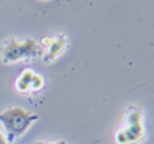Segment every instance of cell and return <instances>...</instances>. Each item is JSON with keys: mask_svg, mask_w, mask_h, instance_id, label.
Wrapping results in <instances>:
<instances>
[{"mask_svg": "<svg viewBox=\"0 0 154 144\" xmlns=\"http://www.w3.org/2000/svg\"><path fill=\"white\" fill-rule=\"evenodd\" d=\"M45 81H43V77H42L41 75H34L32 83H30V89L32 91H39V89H42V87H43Z\"/></svg>", "mask_w": 154, "mask_h": 144, "instance_id": "obj_6", "label": "cell"}, {"mask_svg": "<svg viewBox=\"0 0 154 144\" xmlns=\"http://www.w3.org/2000/svg\"><path fill=\"white\" fill-rule=\"evenodd\" d=\"M41 46L34 40H11L3 49L2 59L4 63H14V62L22 59H29V58L37 56Z\"/></svg>", "mask_w": 154, "mask_h": 144, "instance_id": "obj_3", "label": "cell"}, {"mask_svg": "<svg viewBox=\"0 0 154 144\" xmlns=\"http://www.w3.org/2000/svg\"><path fill=\"white\" fill-rule=\"evenodd\" d=\"M34 75H35V72H34L33 69H29V68L24 69L16 80L17 91L21 92V93H25V92L30 91V83H32Z\"/></svg>", "mask_w": 154, "mask_h": 144, "instance_id": "obj_5", "label": "cell"}, {"mask_svg": "<svg viewBox=\"0 0 154 144\" xmlns=\"http://www.w3.org/2000/svg\"><path fill=\"white\" fill-rule=\"evenodd\" d=\"M37 144H65V142H38Z\"/></svg>", "mask_w": 154, "mask_h": 144, "instance_id": "obj_8", "label": "cell"}, {"mask_svg": "<svg viewBox=\"0 0 154 144\" xmlns=\"http://www.w3.org/2000/svg\"><path fill=\"white\" fill-rule=\"evenodd\" d=\"M0 144H9L8 139H7V136L2 132V130H0Z\"/></svg>", "mask_w": 154, "mask_h": 144, "instance_id": "obj_7", "label": "cell"}, {"mask_svg": "<svg viewBox=\"0 0 154 144\" xmlns=\"http://www.w3.org/2000/svg\"><path fill=\"white\" fill-rule=\"evenodd\" d=\"M145 136L142 124V113L138 109H129L125 114V126L119 128L115 134L118 144H136L140 143Z\"/></svg>", "mask_w": 154, "mask_h": 144, "instance_id": "obj_2", "label": "cell"}, {"mask_svg": "<svg viewBox=\"0 0 154 144\" xmlns=\"http://www.w3.org/2000/svg\"><path fill=\"white\" fill-rule=\"evenodd\" d=\"M37 120L38 114L21 106H11L0 111V123L8 134V142L9 139L22 136Z\"/></svg>", "mask_w": 154, "mask_h": 144, "instance_id": "obj_1", "label": "cell"}, {"mask_svg": "<svg viewBox=\"0 0 154 144\" xmlns=\"http://www.w3.org/2000/svg\"><path fill=\"white\" fill-rule=\"evenodd\" d=\"M46 47H47V51H46V54L43 55V60L45 62H51L64 51L65 37L63 36V34H60V36H57L56 38H52V40H50V43L46 46Z\"/></svg>", "mask_w": 154, "mask_h": 144, "instance_id": "obj_4", "label": "cell"}]
</instances>
